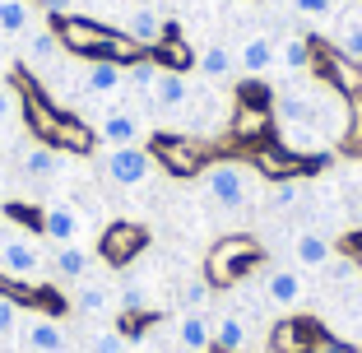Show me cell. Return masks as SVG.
Masks as SVG:
<instances>
[{"instance_id":"2e32d148","label":"cell","mask_w":362,"mask_h":353,"mask_svg":"<svg viewBox=\"0 0 362 353\" xmlns=\"http://www.w3.org/2000/svg\"><path fill=\"white\" fill-rule=\"evenodd\" d=\"M320 330L311 321H284L274 325V353H316Z\"/></svg>"},{"instance_id":"60d3db41","label":"cell","mask_w":362,"mask_h":353,"mask_svg":"<svg viewBox=\"0 0 362 353\" xmlns=\"http://www.w3.org/2000/svg\"><path fill=\"white\" fill-rule=\"evenodd\" d=\"M214 353H218V349H214Z\"/></svg>"},{"instance_id":"3957f363","label":"cell","mask_w":362,"mask_h":353,"mask_svg":"<svg viewBox=\"0 0 362 353\" xmlns=\"http://www.w3.org/2000/svg\"><path fill=\"white\" fill-rule=\"evenodd\" d=\"M47 270V256L37 251V242L23 233H5L0 237V279L5 284H37Z\"/></svg>"},{"instance_id":"8fae6325","label":"cell","mask_w":362,"mask_h":353,"mask_svg":"<svg viewBox=\"0 0 362 353\" xmlns=\"http://www.w3.org/2000/svg\"><path fill=\"white\" fill-rule=\"evenodd\" d=\"M126 37H130L135 47H144V52H158L163 37H168V23H163L158 10H149V5H144V10H135V14L126 19Z\"/></svg>"},{"instance_id":"8992f818","label":"cell","mask_w":362,"mask_h":353,"mask_svg":"<svg viewBox=\"0 0 362 353\" xmlns=\"http://www.w3.org/2000/svg\"><path fill=\"white\" fill-rule=\"evenodd\" d=\"M144 246H149V233H144L139 224H107V233H103V260L121 270V265H130Z\"/></svg>"},{"instance_id":"836d02e7","label":"cell","mask_w":362,"mask_h":353,"mask_svg":"<svg viewBox=\"0 0 362 353\" xmlns=\"http://www.w3.org/2000/svg\"><path fill=\"white\" fill-rule=\"evenodd\" d=\"M293 10L307 14V19H330L339 10V0H293Z\"/></svg>"},{"instance_id":"9c48e42d","label":"cell","mask_w":362,"mask_h":353,"mask_svg":"<svg viewBox=\"0 0 362 353\" xmlns=\"http://www.w3.org/2000/svg\"><path fill=\"white\" fill-rule=\"evenodd\" d=\"M79 233H84V219H79L75 204H47L42 209V237H52L56 246L79 242Z\"/></svg>"},{"instance_id":"e575fe53","label":"cell","mask_w":362,"mask_h":353,"mask_svg":"<svg viewBox=\"0 0 362 353\" xmlns=\"http://www.w3.org/2000/svg\"><path fill=\"white\" fill-rule=\"evenodd\" d=\"M19 330V302L10 293H0V335H14Z\"/></svg>"},{"instance_id":"603a6c76","label":"cell","mask_w":362,"mask_h":353,"mask_svg":"<svg viewBox=\"0 0 362 353\" xmlns=\"http://www.w3.org/2000/svg\"><path fill=\"white\" fill-rule=\"evenodd\" d=\"M325 79H330V84L339 88L344 98H353V93L362 88V75H358V65H353L349 56H339V52H334L330 61H325Z\"/></svg>"},{"instance_id":"7a4b0ae2","label":"cell","mask_w":362,"mask_h":353,"mask_svg":"<svg viewBox=\"0 0 362 353\" xmlns=\"http://www.w3.org/2000/svg\"><path fill=\"white\" fill-rule=\"evenodd\" d=\"M200 177H204V195H209L218 209H228V214H237V209H246V204L256 200V177L233 158L209 163Z\"/></svg>"},{"instance_id":"d6986e66","label":"cell","mask_w":362,"mask_h":353,"mask_svg":"<svg viewBox=\"0 0 362 353\" xmlns=\"http://www.w3.org/2000/svg\"><path fill=\"white\" fill-rule=\"evenodd\" d=\"M47 265H52V274L61 279V284H79V279H88V251L79 242L56 246V256L47 260Z\"/></svg>"},{"instance_id":"74e56055","label":"cell","mask_w":362,"mask_h":353,"mask_svg":"<svg viewBox=\"0 0 362 353\" xmlns=\"http://www.w3.org/2000/svg\"><path fill=\"white\" fill-rule=\"evenodd\" d=\"M37 5H42L47 14H56V19H65V14H70V5H75V0H37Z\"/></svg>"},{"instance_id":"44dd1931","label":"cell","mask_w":362,"mask_h":353,"mask_svg":"<svg viewBox=\"0 0 362 353\" xmlns=\"http://www.w3.org/2000/svg\"><path fill=\"white\" fill-rule=\"evenodd\" d=\"M195 65H200V75L204 79H214V84H223V79H233L237 75V52H228V47H204L200 56H195Z\"/></svg>"},{"instance_id":"83f0119b","label":"cell","mask_w":362,"mask_h":353,"mask_svg":"<svg viewBox=\"0 0 362 353\" xmlns=\"http://www.w3.org/2000/svg\"><path fill=\"white\" fill-rule=\"evenodd\" d=\"M61 56V33L56 28H28V61L47 65Z\"/></svg>"},{"instance_id":"d6a6232c","label":"cell","mask_w":362,"mask_h":353,"mask_svg":"<svg viewBox=\"0 0 362 353\" xmlns=\"http://www.w3.org/2000/svg\"><path fill=\"white\" fill-rule=\"evenodd\" d=\"M88 353H126V340H121V330H98L88 340Z\"/></svg>"},{"instance_id":"5b68a950","label":"cell","mask_w":362,"mask_h":353,"mask_svg":"<svg viewBox=\"0 0 362 353\" xmlns=\"http://www.w3.org/2000/svg\"><path fill=\"white\" fill-rule=\"evenodd\" d=\"M153 168H158V158L149 149H139V144H121V149H112L103 158L107 182H117V186H144L153 177Z\"/></svg>"},{"instance_id":"ab89813d","label":"cell","mask_w":362,"mask_h":353,"mask_svg":"<svg viewBox=\"0 0 362 353\" xmlns=\"http://www.w3.org/2000/svg\"><path fill=\"white\" fill-rule=\"evenodd\" d=\"M0 237H5V214H0Z\"/></svg>"},{"instance_id":"cb8c5ba5","label":"cell","mask_w":362,"mask_h":353,"mask_svg":"<svg viewBox=\"0 0 362 353\" xmlns=\"http://www.w3.org/2000/svg\"><path fill=\"white\" fill-rule=\"evenodd\" d=\"M23 172H28L33 182H47V177L61 172V154H56L52 144H33V149L23 154Z\"/></svg>"},{"instance_id":"484cf974","label":"cell","mask_w":362,"mask_h":353,"mask_svg":"<svg viewBox=\"0 0 362 353\" xmlns=\"http://www.w3.org/2000/svg\"><path fill=\"white\" fill-rule=\"evenodd\" d=\"M302 200H307V182H302V177H284V182H274V191H269V204H274L279 214L302 209Z\"/></svg>"},{"instance_id":"e0dca14e","label":"cell","mask_w":362,"mask_h":353,"mask_svg":"<svg viewBox=\"0 0 362 353\" xmlns=\"http://www.w3.org/2000/svg\"><path fill=\"white\" fill-rule=\"evenodd\" d=\"M98 139H107L112 149H121V144H135L139 139V117L126 108H112L103 121H98Z\"/></svg>"},{"instance_id":"f35d334b","label":"cell","mask_w":362,"mask_h":353,"mask_svg":"<svg viewBox=\"0 0 362 353\" xmlns=\"http://www.w3.org/2000/svg\"><path fill=\"white\" fill-rule=\"evenodd\" d=\"M353 228H358V237H362V182H358V204H353Z\"/></svg>"},{"instance_id":"7402d4cb","label":"cell","mask_w":362,"mask_h":353,"mask_svg":"<svg viewBox=\"0 0 362 353\" xmlns=\"http://www.w3.org/2000/svg\"><path fill=\"white\" fill-rule=\"evenodd\" d=\"M279 65H284L288 75H307L311 65H316V47H311V37H288L284 47H279Z\"/></svg>"},{"instance_id":"d4e9b609","label":"cell","mask_w":362,"mask_h":353,"mask_svg":"<svg viewBox=\"0 0 362 353\" xmlns=\"http://www.w3.org/2000/svg\"><path fill=\"white\" fill-rule=\"evenodd\" d=\"M265 130H269V112L265 108H251V103L237 108V117H233V135L237 139H260Z\"/></svg>"},{"instance_id":"ac0fdd59","label":"cell","mask_w":362,"mask_h":353,"mask_svg":"<svg viewBox=\"0 0 362 353\" xmlns=\"http://www.w3.org/2000/svg\"><path fill=\"white\" fill-rule=\"evenodd\" d=\"M256 168L265 172V177H274V182H284V177H302V158H298V154H288L284 144H260V149H256Z\"/></svg>"},{"instance_id":"52a82bcc","label":"cell","mask_w":362,"mask_h":353,"mask_svg":"<svg viewBox=\"0 0 362 353\" xmlns=\"http://www.w3.org/2000/svg\"><path fill=\"white\" fill-rule=\"evenodd\" d=\"M265 298H269V307L293 311L307 298V284H302V274L293 265H274V270H265Z\"/></svg>"},{"instance_id":"f1b7e54d","label":"cell","mask_w":362,"mask_h":353,"mask_svg":"<svg viewBox=\"0 0 362 353\" xmlns=\"http://www.w3.org/2000/svg\"><path fill=\"white\" fill-rule=\"evenodd\" d=\"M158 75H163V65L153 61V56H139V61H130V65H126V84L135 88V93H153Z\"/></svg>"},{"instance_id":"5bb4252c","label":"cell","mask_w":362,"mask_h":353,"mask_svg":"<svg viewBox=\"0 0 362 353\" xmlns=\"http://www.w3.org/2000/svg\"><path fill=\"white\" fill-rule=\"evenodd\" d=\"M149 98H153V108H158V112H181V108H191V84H186L181 70H163Z\"/></svg>"},{"instance_id":"9a60e30c","label":"cell","mask_w":362,"mask_h":353,"mask_svg":"<svg viewBox=\"0 0 362 353\" xmlns=\"http://www.w3.org/2000/svg\"><path fill=\"white\" fill-rule=\"evenodd\" d=\"M84 88L93 98H112V93H121L126 88V65L121 61H88V70H84Z\"/></svg>"},{"instance_id":"4316f807","label":"cell","mask_w":362,"mask_h":353,"mask_svg":"<svg viewBox=\"0 0 362 353\" xmlns=\"http://www.w3.org/2000/svg\"><path fill=\"white\" fill-rule=\"evenodd\" d=\"M28 28H33L28 0H0V33H10V37H23Z\"/></svg>"},{"instance_id":"ba28073f","label":"cell","mask_w":362,"mask_h":353,"mask_svg":"<svg viewBox=\"0 0 362 353\" xmlns=\"http://www.w3.org/2000/svg\"><path fill=\"white\" fill-rule=\"evenodd\" d=\"M279 65V47H274V37H265V33H251L242 47H237V70L242 75H265V70H274Z\"/></svg>"},{"instance_id":"4dcf8cb0","label":"cell","mask_w":362,"mask_h":353,"mask_svg":"<svg viewBox=\"0 0 362 353\" xmlns=\"http://www.w3.org/2000/svg\"><path fill=\"white\" fill-rule=\"evenodd\" d=\"M339 56H349L353 65H362V19H344V28H339Z\"/></svg>"},{"instance_id":"6da1fadb","label":"cell","mask_w":362,"mask_h":353,"mask_svg":"<svg viewBox=\"0 0 362 353\" xmlns=\"http://www.w3.org/2000/svg\"><path fill=\"white\" fill-rule=\"evenodd\" d=\"M260 265V242L246 233H233V237H218V246L209 251L204 260V279H209L214 289H233L242 274Z\"/></svg>"},{"instance_id":"4fadbf2b","label":"cell","mask_w":362,"mask_h":353,"mask_svg":"<svg viewBox=\"0 0 362 353\" xmlns=\"http://www.w3.org/2000/svg\"><path fill=\"white\" fill-rule=\"evenodd\" d=\"M23 344L33 353H65V330L56 316H28L23 321Z\"/></svg>"},{"instance_id":"d590c367","label":"cell","mask_w":362,"mask_h":353,"mask_svg":"<svg viewBox=\"0 0 362 353\" xmlns=\"http://www.w3.org/2000/svg\"><path fill=\"white\" fill-rule=\"evenodd\" d=\"M14 117H19V93L10 84H0V126H10Z\"/></svg>"},{"instance_id":"1f68e13d","label":"cell","mask_w":362,"mask_h":353,"mask_svg":"<svg viewBox=\"0 0 362 353\" xmlns=\"http://www.w3.org/2000/svg\"><path fill=\"white\" fill-rule=\"evenodd\" d=\"M209 289H214L209 279H191V284L181 289V307H186V311H200L204 302H209Z\"/></svg>"},{"instance_id":"30bf717a","label":"cell","mask_w":362,"mask_h":353,"mask_svg":"<svg viewBox=\"0 0 362 353\" xmlns=\"http://www.w3.org/2000/svg\"><path fill=\"white\" fill-rule=\"evenodd\" d=\"M293 260H298L302 270H325V265L334 260L330 237L320 233V228H302V233L293 237Z\"/></svg>"},{"instance_id":"ffe728a7","label":"cell","mask_w":362,"mask_h":353,"mask_svg":"<svg viewBox=\"0 0 362 353\" xmlns=\"http://www.w3.org/2000/svg\"><path fill=\"white\" fill-rule=\"evenodd\" d=\"M214 349L218 353H251V330H246V321L237 311L218 316V325H214Z\"/></svg>"},{"instance_id":"7c38bea8","label":"cell","mask_w":362,"mask_h":353,"mask_svg":"<svg viewBox=\"0 0 362 353\" xmlns=\"http://www.w3.org/2000/svg\"><path fill=\"white\" fill-rule=\"evenodd\" d=\"M172 340H177V349H186V353H209L214 349V325L204 321L200 311H181Z\"/></svg>"},{"instance_id":"277c9868","label":"cell","mask_w":362,"mask_h":353,"mask_svg":"<svg viewBox=\"0 0 362 353\" xmlns=\"http://www.w3.org/2000/svg\"><path fill=\"white\" fill-rule=\"evenodd\" d=\"M149 154L168 172H177V177H195V172L209 168V149H204V144H195V139H181V135H158L149 144Z\"/></svg>"},{"instance_id":"8d00e7d4","label":"cell","mask_w":362,"mask_h":353,"mask_svg":"<svg viewBox=\"0 0 362 353\" xmlns=\"http://www.w3.org/2000/svg\"><path fill=\"white\" fill-rule=\"evenodd\" d=\"M121 307L139 311V307H144V289H139V284H126V289H121Z\"/></svg>"},{"instance_id":"f546056e","label":"cell","mask_w":362,"mask_h":353,"mask_svg":"<svg viewBox=\"0 0 362 353\" xmlns=\"http://www.w3.org/2000/svg\"><path fill=\"white\" fill-rule=\"evenodd\" d=\"M75 311L79 316H103L107 311V289L93 284V279H79L75 284Z\"/></svg>"}]
</instances>
